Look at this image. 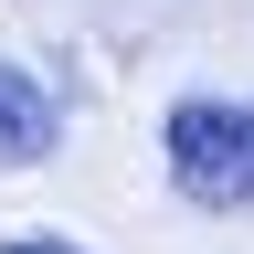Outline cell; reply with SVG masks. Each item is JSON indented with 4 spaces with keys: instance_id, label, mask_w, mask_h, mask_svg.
Segmentation results:
<instances>
[{
    "instance_id": "obj_1",
    "label": "cell",
    "mask_w": 254,
    "mask_h": 254,
    "mask_svg": "<svg viewBox=\"0 0 254 254\" xmlns=\"http://www.w3.org/2000/svg\"><path fill=\"white\" fill-rule=\"evenodd\" d=\"M159 159H170L180 201L201 212H244L254 201V95H180L170 117H159Z\"/></svg>"
},
{
    "instance_id": "obj_2",
    "label": "cell",
    "mask_w": 254,
    "mask_h": 254,
    "mask_svg": "<svg viewBox=\"0 0 254 254\" xmlns=\"http://www.w3.org/2000/svg\"><path fill=\"white\" fill-rule=\"evenodd\" d=\"M32 159H53V95L21 64H0V170H32Z\"/></svg>"
},
{
    "instance_id": "obj_3",
    "label": "cell",
    "mask_w": 254,
    "mask_h": 254,
    "mask_svg": "<svg viewBox=\"0 0 254 254\" xmlns=\"http://www.w3.org/2000/svg\"><path fill=\"white\" fill-rule=\"evenodd\" d=\"M0 254H74L64 233H21V244H0Z\"/></svg>"
}]
</instances>
